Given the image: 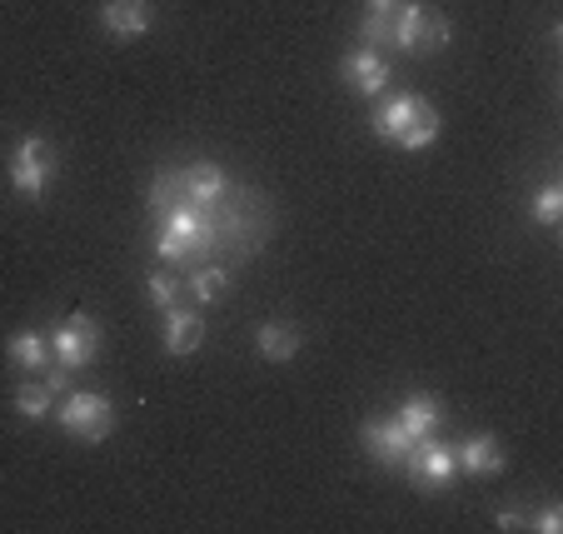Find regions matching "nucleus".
Returning a JSON list of instances; mask_svg holds the SVG:
<instances>
[{
  "label": "nucleus",
  "instance_id": "obj_1",
  "mask_svg": "<svg viewBox=\"0 0 563 534\" xmlns=\"http://www.w3.org/2000/svg\"><path fill=\"white\" fill-rule=\"evenodd\" d=\"M155 250L159 260L170 265H195L205 250H214V225H210V210L200 205H175V210L159 215V230H155Z\"/></svg>",
  "mask_w": 563,
  "mask_h": 534
},
{
  "label": "nucleus",
  "instance_id": "obj_2",
  "mask_svg": "<svg viewBox=\"0 0 563 534\" xmlns=\"http://www.w3.org/2000/svg\"><path fill=\"white\" fill-rule=\"evenodd\" d=\"M55 419H60V429L70 439L100 445V439H110V429H115V405H110L106 395H96V390H70V395L60 400V410H55Z\"/></svg>",
  "mask_w": 563,
  "mask_h": 534
},
{
  "label": "nucleus",
  "instance_id": "obj_3",
  "mask_svg": "<svg viewBox=\"0 0 563 534\" xmlns=\"http://www.w3.org/2000/svg\"><path fill=\"white\" fill-rule=\"evenodd\" d=\"M449 21L429 6H405V11H394V51L405 55H434L449 45Z\"/></svg>",
  "mask_w": 563,
  "mask_h": 534
},
{
  "label": "nucleus",
  "instance_id": "obj_4",
  "mask_svg": "<svg viewBox=\"0 0 563 534\" xmlns=\"http://www.w3.org/2000/svg\"><path fill=\"white\" fill-rule=\"evenodd\" d=\"M51 181H55V150H51V140L25 135L21 145H15V155H11V185H15V195L35 205V200H45Z\"/></svg>",
  "mask_w": 563,
  "mask_h": 534
},
{
  "label": "nucleus",
  "instance_id": "obj_5",
  "mask_svg": "<svg viewBox=\"0 0 563 534\" xmlns=\"http://www.w3.org/2000/svg\"><path fill=\"white\" fill-rule=\"evenodd\" d=\"M100 355V320L86 310H75L70 320L55 325L51 335V360L65 364V370H80V364H96Z\"/></svg>",
  "mask_w": 563,
  "mask_h": 534
},
{
  "label": "nucleus",
  "instance_id": "obj_6",
  "mask_svg": "<svg viewBox=\"0 0 563 534\" xmlns=\"http://www.w3.org/2000/svg\"><path fill=\"white\" fill-rule=\"evenodd\" d=\"M405 475L415 490L434 494V490H449V484H454L459 460H454V449L439 445V439L429 435V439H415V449H409V460H405Z\"/></svg>",
  "mask_w": 563,
  "mask_h": 534
},
{
  "label": "nucleus",
  "instance_id": "obj_7",
  "mask_svg": "<svg viewBox=\"0 0 563 534\" xmlns=\"http://www.w3.org/2000/svg\"><path fill=\"white\" fill-rule=\"evenodd\" d=\"M360 445H364V455H369L374 465H384V470H405L415 439L405 435V425H399V419H374V425L360 429Z\"/></svg>",
  "mask_w": 563,
  "mask_h": 534
},
{
  "label": "nucleus",
  "instance_id": "obj_8",
  "mask_svg": "<svg viewBox=\"0 0 563 534\" xmlns=\"http://www.w3.org/2000/svg\"><path fill=\"white\" fill-rule=\"evenodd\" d=\"M340 75L354 96H379V90L389 86V61H384L374 45H360V51H350L340 61Z\"/></svg>",
  "mask_w": 563,
  "mask_h": 534
},
{
  "label": "nucleus",
  "instance_id": "obj_9",
  "mask_svg": "<svg viewBox=\"0 0 563 534\" xmlns=\"http://www.w3.org/2000/svg\"><path fill=\"white\" fill-rule=\"evenodd\" d=\"M100 25L120 41H140V35L155 25V11H150V0H106L100 6Z\"/></svg>",
  "mask_w": 563,
  "mask_h": 534
},
{
  "label": "nucleus",
  "instance_id": "obj_10",
  "mask_svg": "<svg viewBox=\"0 0 563 534\" xmlns=\"http://www.w3.org/2000/svg\"><path fill=\"white\" fill-rule=\"evenodd\" d=\"M454 460H459V475H474V480H484V475H499L504 470L499 435H468L464 445L454 449Z\"/></svg>",
  "mask_w": 563,
  "mask_h": 534
},
{
  "label": "nucleus",
  "instance_id": "obj_11",
  "mask_svg": "<svg viewBox=\"0 0 563 534\" xmlns=\"http://www.w3.org/2000/svg\"><path fill=\"white\" fill-rule=\"evenodd\" d=\"M180 181H185V200L200 205V210H210V205H220V200H224V171H220L214 161H195V165H185Z\"/></svg>",
  "mask_w": 563,
  "mask_h": 534
},
{
  "label": "nucleus",
  "instance_id": "obj_12",
  "mask_svg": "<svg viewBox=\"0 0 563 534\" xmlns=\"http://www.w3.org/2000/svg\"><path fill=\"white\" fill-rule=\"evenodd\" d=\"M394 419L405 425L409 439H429V435H439V425H444V405H439L434 395H409Z\"/></svg>",
  "mask_w": 563,
  "mask_h": 534
},
{
  "label": "nucleus",
  "instance_id": "obj_13",
  "mask_svg": "<svg viewBox=\"0 0 563 534\" xmlns=\"http://www.w3.org/2000/svg\"><path fill=\"white\" fill-rule=\"evenodd\" d=\"M205 340V320L195 310H165V350L170 355H195Z\"/></svg>",
  "mask_w": 563,
  "mask_h": 534
},
{
  "label": "nucleus",
  "instance_id": "obj_14",
  "mask_svg": "<svg viewBox=\"0 0 563 534\" xmlns=\"http://www.w3.org/2000/svg\"><path fill=\"white\" fill-rule=\"evenodd\" d=\"M5 360H11L15 370H45V364H51V340H45L41 330H15L11 340H5Z\"/></svg>",
  "mask_w": 563,
  "mask_h": 534
},
{
  "label": "nucleus",
  "instance_id": "obj_15",
  "mask_svg": "<svg viewBox=\"0 0 563 534\" xmlns=\"http://www.w3.org/2000/svg\"><path fill=\"white\" fill-rule=\"evenodd\" d=\"M255 345H260V360H269V364H289V360L299 355V330H295V325L269 320V325H260Z\"/></svg>",
  "mask_w": 563,
  "mask_h": 534
},
{
  "label": "nucleus",
  "instance_id": "obj_16",
  "mask_svg": "<svg viewBox=\"0 0 563 534\" xmlns=\"http://www.w3.org/2000/svg\"><path fill=\"white\" fill-rule=\"evenodd\" d=\"M434 140H439V110L419 96L415 116H409V126L399 130V140H394V145H399V150H429Z\"/></svg>",
  "mask_w": 563,
  "mask_h": 534
},
{
  "label": "nucleus",
  "instance_id": "obj_17",
  "mask_svg": "<svg viewBox=\"0 0 563 534\" xmlns=\"http://www.w3.org/2000/svg\"><path fill=\"white\" fill-rule=\"evenodd\" d=\"M175 205H185V181H180V171H159L155 181H150V210L165 215V210H175Z\"/></svg>",
  "mask_w": 563,
  "mask_h": 534
},
{
  "label": "nucleus",
  "instance_id": "obj_18",
  "mask_svg": "<svg viewBox=\"0 0 563 534\" xmlns=\"http://www.w3.org/2000/svg\"><path fill=\"white\" fill-rule=\"evenodd\" d=\"M230 290V280H224V270L220 265H195V275H190V295L200 299V305H214V299Z\"/></svg>",
  "mask_w": 563,
  "mask_h": 534
},
{
  "label": "nucleus",
  "instance_id": "obj_19",
  "mask_svg": "<svg viewBox=\"0 0 563 534\" xmlns=\"http://www.w3.org/2000/svg\"><path fill=\"white\" fill-rule=\"evenodd\" d=\"M51 390H45V380H31V385H21L15 390V410H21L25 419H45L51 415Z\"/></svg>",
  "mask_w": 563,
  "mask_h": 534
},
{
  "label": "nucleus",
  "instance_id": "obj_20",
  "mask_svg": "<svg viewBox=\"0 0 563 534\" xmlns=\"http://www.w3.org/2000/svg\"><path fill=\"white\" fill-rule=\"evenodd\" d=\"M533 220H539L543 230H559V220H563V185H543V190L533 195Z\"/></svg>",
  "mask_w": 563,
  "mask_h": 534
},
{
  "label": "nucleus",
  "instance_id": "obj_21",
  "mask_svg": "<svg viewBox=\"0 0 563 534\" xmlns=\"http://www.w3.org/2000/svg\"><path fill=\"white\" fill-rule=\"evenodd\" d=\"M360 45H394V11H369L360 21Z\"/></svg>",
  "mask_w": 563,
  "mask_h": 534
},
{
  "label": "nucleus",
  "instance_id": "obj_22",
  "mask_svg": "<svg viewBox=\"0 0 563 534\" xmlns=\"http://www.w3.org/2000/svg\"><path fill=\"white\" fill-rule=\"evenodd\" d=\"M150 299H155L159 310H170L175 299H180V280H170L165 270H155V275H150Z\"/></svg>",
  "mask_w": 563,
  "mask_h": 534
},
{
  "label": "nucleus",
  "instance_id": "obj_23",
  "mask_svg": "<svg viewBox=\"0 0 563 534\" xmlns=\"http://www.w3.org/2000/svg\"><path fill=\"white\" fill-rule=\"evenodd\" d=\"M529 524H533V530H539V534H559V530H563V510H559V504L549 500V504H543L539 514H533Z\"/></svg>",
  "mask_w": 563,
  "mask_h": 534
},
{
  "label": "nucleus",
  "instance_id": "obj_24",
  "mask_svg": "<svg viewBox=\"0 0 563 534\" xmlns=\"http://www.w3.org/2000/svg\"><path fill=\"white\" fill-rule=\"evenodd\" d=\"M41 380H45V390H51V395H70V370H65V364H45Z\"/></svg>",
  "mask_w": 563,
  "mask_h": 534
},
{
  "label": "nucleus",
  "instance_id": "obj_25",
  "mask_svg": "<svg viewBox=\"0 0 563 534\" xmlns=\"http://www.w3.org/2000/svg\"><path fill=\"white\" fill-rule=\"evenodd\" d=\"M494 524H499V530H519V524H529V520H523L519 510H499V520Z\"/></svg>",
  "mask_w": 563,
  "mask_h": 534
},
{
  "label": "nucleus",
  "instance_id": "obj_26",
  "mask_svg": "<svg viewBox=\"0 0 563 534\" xmlns=\"http://www.w3.org/2000/svg\"><path fill=\"white\" fill-rule=\"evenodd\" d=\"M369 11H399V0H369Z\"/></svg>",
  "mask_w": 563,
  "mask_h": 534
}]
</instances>
